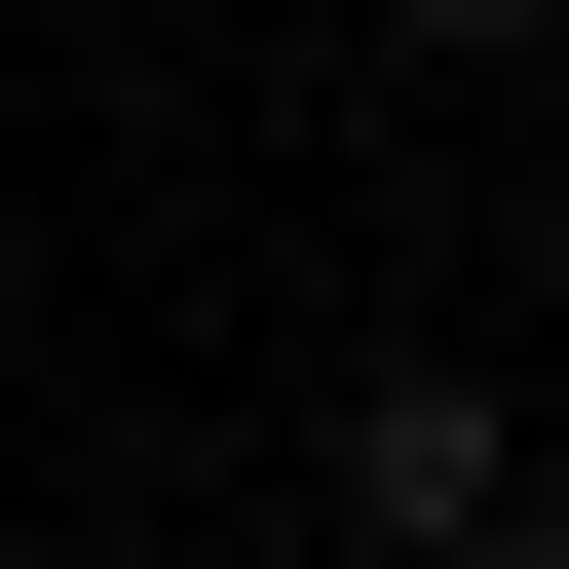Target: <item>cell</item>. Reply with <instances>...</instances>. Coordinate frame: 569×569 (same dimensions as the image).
Masks as SVG:
<instances>
[{
	"label": "cell",
	"instance_id": "obj_4",
	"mask_svg": "<svg viewBox=\"0 0 569 569\" xmlns=\"http://www.w3.org/2000/svg\"><path fill=\"white\" fill-rule=\"evenodd\" d=\"M228 569H342V531H228Z\"/></svg>",
	"mask_w": 569,
	"mask_h": 569
},
{
	"label": "cell",
	"instance_id": "obj_3",
	"mask_svg": "<svg viewBox=\"0 0 569 569\" xmlns=\"http://www.w3.org/2000/svg\"><path fill=\"white\" fill-rule=\"evenodd\" d=\"M418 569H569V531H531V493H493V531H418Z\"/></svg>",
	"mask_w": 569,
	"mask_h": 569
},
{
	"label": "cell",
	"instance_id": "obj_2",
	"mask_svg": "<svg viewBox=\"0 0 569 569\" xmlns=\"http://www.w3.org/2000/svg\"><path fill=\"white\" fill-rule=\"evenodd\" d=\"M380 39H418V77H531V39H569V0H380Z\"/></svg>",
	"mask_w": 569,
	"mask_h": 569
},
{
	"label": "cell",
	"instance_id": "obj_1",
	"mask_svg": "<svg viewBox=\"0 0 569 569\" xmlns=\"http://www.w3.org/2000/svg\"><path fill=\"white\" fill-rule=\"evenodd\" d=\"M493 493H531V456H493V380H456V342H380V380H342V569H418V531H493Z\"/></svg>",
	"mask_w": 569,
	"mask_h": 569
}]
</instances>
